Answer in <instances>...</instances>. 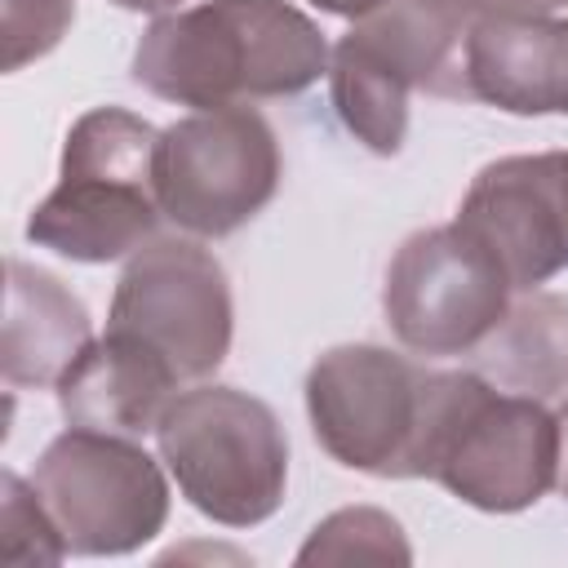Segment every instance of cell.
<instances>
[{
    "label": "cell",
    "mask_w": 568,
    "mask_h": 568,
    "mask_svg": "<svg viewBox=\"0 0 568 568\" xmlns=\"http://www.w3.org/2000/svg\"><path fill=\"white\" fill-rule=\"evenodd\" d=\"M328 40L288 0H200L160 13L133 49V84L195 111L297 98L328 75Z\"/></svg>",
    "instance_id": "1"
},
{
    "label": "cell",
    "mask_w": 568,
    "mask_h": 568,
    "mask_svg": "<svg viewBox=\"0 0 568 568\" xmlns=\"http://www.w3.org/2000/svg\"><path fill=\"white\" fill-rule=\"evenodd\" d=\"M106 328L146 342L182 382H204L231 355V280L200 240H146L115 280Z\"/></svg>",
    "instance_id": "9"
},
{
    "label": "cell",
    "mask_w": 568,
    "mask_h": 568,
    "mask_svg": "<svg viewBox=\"0 0 568 568\" xmlns=\"http://www.w3.org/2000/svg\"><path fill=\"white\" fill-rule=\"evenodd\" d=\"M479 373L515 395L564 399L568 395V297L564 293H524L510 302L506 320L484 337Z\"/></svg>",
    "instance_id": "15"
},
{
    "label": "cell",
    "mask_w": 568,
    "mask_h": 568,
    "mask_svg": "<svg viewBox=\"0 0 568 568\" xmlns=\"http://www.w3.org/2000/svg\"><path fill=\"white\" fill-rule=\"evenodd\" d=\"M115 9H129V13H173V9H182V0H111Z\"/></svg>",
    "instance_id": "23"
},
{
    "label": "cell",
    "mask_w": 568,
    "mask_h": 568,
    "mask_svg": "<svg viewBox=\"0 0 568 568\" xmlns=\"http://www.w3.org/2000/svg\"><path fill=\"white\" fill-rule=\"evenodd\" d=\"M466 93L506 115H568V18H479L466 40Z\"/></svg>",
    "instance_id": "11"
},
{
    "label": "cell",
    "mask_w": 568,
    "mask_h": 568,
    "mask_svg": "<svg viewBox=\"0 0 568 568\" xmlns=\"http://www.w3.org/2000/svg\"><path fill=\"white\" fill-rule=\"evenodd\" d=\"M328 98L355 142L373 155H399L408 138V89L346 40H337L328 58Z\"/></svg>",
    "instance_id": "16"
},
{
    "label": "cell",
    "mask_w": 568,
    "mask_h": 568,
    "mask_svg": "<svg viewBox=\"0 0 568 568\" xmlns=\"http://www.w3.org/2000/svg\"><path fill=\"white\" fill-rule=\"evenodd\" d=\"M67 555L71 550L53 515L44 510L36 484L4 470L0 475V559L18 568H44V564H62Z\"/></svg>",
    "instance_id": "18"
},
{
    "label": "cell",
    "mask_w": 568,
    "mask_h": 568,
    "mask_svg": "<svg viewBox=\"0 0 568 568\" xmlns=\"http://www.w3.org/2000/svg\"><path fill=\"white\" fill-rule=\"evenodd\" d=\"M479 18H546L568 9V0H475Z\"/></svg>",
    "instance_id": "20"
},
{
    "label": "cell",
    "mask_w": 568,
    "mask_h": 568,
    "mask_svg": "<svg viewBox=\"0 0 568 568\" xmlns=\"http://www.w3.org/2000/svg\"><path fill=\"white\" fill-rule=\"evenodd\" d=\"M93 342L84 302L49 271L9 257L4 262V324L0 373L9 386H58L62 373Z\"/></svg>",
    "instance_id": "14"
},
{
    "label": "cell",
    "mask_w": 568,
    "mask_h": 568,
    "mask_svg": "<svg viewBox=\"0 0 568 568\" xmlns=\"http://www.w3.org/2000/svg\"><path fill=\"white\" fill-rule=\"evenodd\" d=\"M155 142L160 129L124 106L84 111L67 129L53 191L27 217V240L84 266L133 257L164 217Z\"/></svg>",
    "instance_id": "3"
},
{
    "label": "cell",
    "mask_w": 568,
    "mask_h": 568,
    "mask_svg": "<svg viewBox=\"0 0 568 568\" xmlns=\"http://www.w3.org/2000/svg\"><path fill=\"white\" fill-rule=\"evenodd\" d=\"M311 4L324 9V13H337V18H351V22H355V18H364L377 0H311Z\"/></svg>",
    "instance_id": "22"
},
{
    "label": "cell",
    "mask_w": 568,
    "mask_h": 568,
    "mask_svg": "<svg viewBox=\"0 0 568 568\" xmlns=\"http://www.w3.org/2000/svg\"><path fill=\"white\" fill-rule=\"evenodd\" d=\"M284 155L271 120L253 106L191 111L160 129L155 195L160 213L195 235L222 240L253 222L280 191Z\"/></svg>",
    "instance_id": "7"
},
{
    "label": "cell",
    "mask_w": 568,
    "mask_h": 568,
    "mask_svg": "<svg viewBox=\"0 0 568 568\" xmlns=\"http://www.w3.org/2000/svg\"><path fill=\"white\" fill-rule=\"evenodd\" d=\"M479 22L475 0H377L342 36L408 93L466 98V40Z\"/></svg>",
    "instance_id": "12"
},
{
    "label": "cell",
    "mask_w": 568,
    "mask_h": 568,
    "mask_svg": "<svg viewBox=\"0 0 568 568\" xmlns=\"http://www.w3.org/2000/svg\"><path fill=\"white\" fill-rule=\"evenodd\" d=\"M75 22V0H0V67L22 71L49 58Z\"/></svg>",
    "instance_id": "19"
},
{
    "label": "cell",
    "mask_w": 568,
    "mask_h": 568,
    "mask_svg": "<svg viewBox=\"0 0 568 568\" xmlns=\"http://www.w3.org/2000/svg\"><path fill=\"white\" fill-rule=\"evenodd\" d=\"M555 422H559V493L568 497V395L559 399Z\"/></svg>",
    "instance_id": "21"
},
{
    "label": "cell",
    "mask_w": 568,
    "mask_h": 568,
    "mask_svg": "<svg viewBox=\"0 0 568 568\" xmlns=\"http://www.w3.org/2000/svg\"><path fill=\"white\" fill-rule=\"evenodd\" d=\"M58 408L67 426L111 430V435H155L182 377L146 342L106 328L84 346V355L62 373Z\"/></svg>",
    "instance_id": "13"
},
{
    "label": "cell",
    "mask_w": 568,
    "mask_h": 568,
    "mask_svg": "<svg viewBox=\"0 0 568 568\" xmlns=\"http://www.w3.org/2000/svg\"><path fill=\"white\" fill-rule=\"evenodd\" d=\"M506 271L515 293H532L568 271V151L501 155L484 164L453 217Z\"/></svg>",
    "instance_id": "10"
},
{
    "label": "cell",
    "mask_w": 568,
    "mask_h": 568,
    "mask_svg": "<svg viewBox=\"0 0 568 568\" xmlns=\"http://www.w3.org/2000/svg\"><path fill=\"white\" fill-rule=\"evenodd\" d=\"M31 484L71 555H133L169 524L164 466L133 435L67 426L36 457Z\"/></svg>",
    "instance_id": "6"
},
{
    "label": "cell",
    "mask_w": 568,
    "mask_h": 568,
    "mask_svg": "<svg viewBox=\"0 0 568 568\" xmlns=\"http://www.w3.org/2000/svg\"><path fill=\"white\" fill-rule=\"evenodd\" d=\"M155 448L178 493L222 528H257L284 506L288 435L275 408L240 386L178 390L155 426Z\"/></svg>",
    "instance_id": "4"
},
{
    "label": "cell",
    "mask_w": 568,
    "mask_h": 568,
    "mask_svg": "<svg viewBox=\"0 0 568 568\" xmlns=\"http://www.w3.org/2000/svg\"><path fill=\"white\" fill-rule=\"evenodd\" d=\"M515 288L497 257L457 222L413 231L386 266L382 311L395 342L426 359L475 355L506 320Z\"/></svg>",
    "instance_id": "8"
},
{
    "label": "cell",
    "mask_w": 568,
    "mask_h": 568,
    "mask_svg": "<svg viewBox=\"0 0 568 568\" xmlns=\"http://www.w3.org/2000/svg\"><path fill=\"white\" fill-rule=\"evenodd\" d=\"M422 479L484 515H515L559 488V422L546 399L475 373H435Z\"/></svg>",
    "instance_id": "2"
},
{
    "label": "cell",
    "mask_w": 568,
    "mask_h": 568,
    "mask_svg": "<svg viewBox=\"0 0 568 568\" xmlns=\"http://www.w3.org/2000/svg\"><path fill=\"white\" fill-rule=\"evenodd\" d=\"M435 368L373 346L342 342L306 368V417L315 444L346 470L373 479H422V439Z\"/></svg>",
    "instance_id": "5"
},
{
    "label": "cell",
    "mask_w": 568,
    "mask_h": 568,
    "mask_svg": "<svg viewBox=\"0 0 568 568\" xmlns=\"http://www.w3.org/2000/svg\"><path fill=\"white\" fill-rule=\"evenodd\" d=\"M297 564H413V546L399 528L395 515L377 506H342L328 519L311 528L302 550L293 555Z\"/></svg>",
    "instance_id": "17"
}]
</instances>
